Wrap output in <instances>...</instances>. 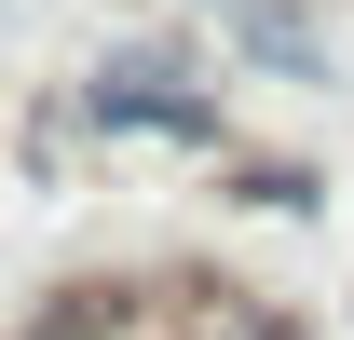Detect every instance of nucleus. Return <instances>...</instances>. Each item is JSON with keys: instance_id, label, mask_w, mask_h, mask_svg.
<instances>
[{"instance_id": "nucleus-1", "label": "nucleus", "mask_w": 354, "mask_h": 340, "mask_svg": "<svg viewBox=\"0 0 354 340\" xmlns=\"http://www.w3.org/2000/svg\"><path fill=\"white\" fill-rule=\"evenodd\" d=\"M82 109L95 123H136V136H191V150H218V82H191V68H177V55H95V82H82Z\"/></svg>"}, {"instance_id": "nucleus-2", "label": "nucleus", "mask_w": 354, "mask_h": 340, "mask_svg": "<svg viewBox=\"0 0 354 340\" xmlns=\"http://www.w3.org/2000/svg\"><path fill=\"white\" fill-rule=\"evenodd\" d=\"M123 327H136V313H123V286H68V299H41L14 340H123Z\"/></svg>"}, {"instance_id": "nucleus-3", "label": "nucleus", "mask_w": 354, "mask_h": 340, "mask_svg": "<svg viewBox=\"0 0 354 340\" xmlns=\"http://www.w3.org/2000/svg\"><path fill=\"white\" fill-rule=\"evenodd\" d=\"M191 340H313V327H286V313H272V299H245V286H205Z\"/></svg>"}, {"instance_id": "nucleus-4", "label": "nucleus", "mask_w": 354, "mask_h": 340, "mask_svg": "<svg viewBox=\"0 0 354 340\" xmlns=\"http://www.w3.org/2000/svg\"><path fill=\"white\" fill-rule=\"evenodd\" d=\"M218 14H259V0H218Z\"/></svg>"}]
</instances>
